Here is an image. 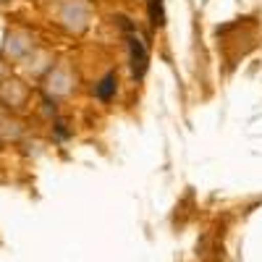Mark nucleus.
Segmentation results:
<instances>
[{
	"label": "nucleus",
	"mask_w": 262,
	"mask_h": 262,
	"mask_svg": "<svg viewBox=\"0 0 262 262\" xmlns=\"http://www.w3.org/2000/svg\"><path fill=\"white\" fill-rule=\"evenodd\" d=\"M131 60H134V76H142L147 69V50L139 37H131Z\"/></svg>",
	"instance_id": "obj_1"
},
{
	"label": "nucleus",
	"mask_w": 262,
	"mask_h": 262,
	"mask_svg": "<svg viewBox=\"0 0 262 262\" xmlns=\"http://www.w3.org/2000/svg\"><path fill=\"white\" fill-rule=\"evenodd\" d=\"M113 81H116V76H113V74H107V76L100 81V86L95 90V95H97L100 100H107V97L113 95V90H116V84H113Z\"/></svg>",
	"instance_id": "obj_2"
}]
</instances>
